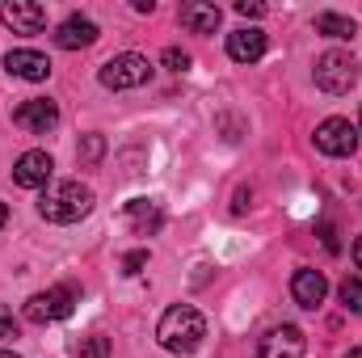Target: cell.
Listing matches in <instances>:
<instances>
[{
    "instance_id": "6da1fadb",
    "label": "cell",
    "mask_w": 362,
    "mask_h": 358,
    "mask_svg": "<svg viewBox=\"0 0 362 358\" xmlns=\"http://www.w3.org/2000/svg\"><path fill=\"white\" fill-rule=\"evenodd\" d=\"M202 337H206V321H202V312L189 308V304L169 308V312L160 316V325H156V342H160L169 354H194V350L202 346Z\"/></svg>"
},
{
    "instance_id": "7a4b0ae2",
    "label": "cell",
    "mask_w": 362,
    "mask_h": 358,
    "mask_svg": "<svg viewBox=\"0 0 362 358\" xmlns=\"http://www.w3.org/2000/svg\"><path fill=\"white\" fill-rule=\"evenodd\" d=\"M93 211V190L85 181H51L38 198V215L51 224H76Z\"/></svg>"
},
{
    "instance_id": "3957f363",
    "label": "cell",
    "mask_w": 362,
    "mask_h": 358,
    "mask_svg": "<svg viewBox=\"0 0 362 358\" xmlns=\"http://www.w3.org/2000/svg\"><path fill=\"white\" fill-rule=\"evenodd\" d=\"M148 76H152V64H148L144 55H135V51H122V55L105 59V64H101V72H97L101 89H110V93L139 89V85H148Z\"/></svg>"
},
{
    "instance_id": "277c9868",
    "label": "cell",
    "mask_w": 362,
    "mask_h": 358,
    "mask_svg": "<svg viewBox=\"0 0 362 358\" xmlns=\"http://www.w3.org/2000/svg\"><path fill=\"white\" fill-rule=\"evenodd\" d=\"M76 308V287L72 282H59V287H47L38 295L25 299V321L30 325H51V321H68Z\"/></svg>"
},
{
    "instance_id": "5b68a950",
    "label": "cell",
    "mask_w": 362,
    "mask_h": 358,
    "mask_svg": "<svg viewBox=\"0 0 362 358\" xmlns=\"http://www.w3.org/2000/svg\"><path fill=\"white\" fill-rule=\"evenodd\" d=\"M316 85L325 93H333V97L350 93L358 85V59H354L350 51H325V55L316 59Z\"/></svg>"
},
{
    "instance_id": "8992f818",
    "label": "cell",
    "mask_w": 362,
    "mask_h": 358,
    "mask_svg": "<svg viewBox=\"0 0 362 358\" xmlns=\"http://www.w3.org/2000/svg\"><path fill=\"white\" fill-rule=\"evenodd\" d=\"M316 148H320L325 156H354V148H358V127H354L350 118H325V122L316 127Z\"/></svg>"
},
{
    "instance_id": "52a82bcc",
    "label": "cell",
    "mask_w": 362,
    "mask_h": 358,
    "mask_svg": "<svg viewBox=\"0 0 362 358\" xmlns=\"http://www.w3.org/2000/svg\"><path fill=\"white\" fill-rule=\"evenodd\" d=\"M13 122H17L21 131L47 135V131H55V122H59V105H55L51 97H25V101L13 110Z\"/></svg>"
},
{
    "instance_id": "ba28073f",
    "label": "cell",
    "mask_w": 362,
    "mask_h": 358,
    "mask_svg": "<svg viewBox=\"0 0 362 358\" xmlns=\"http://www.w3.org/2000/svg\"><path fill=\"white\" fill-rule=\"evenodd\" d=\"M303 350H308V337L295 325H274L257 342V358H303Z\"/></svg>"
},
{
    "instance_id": "9c48e42d",
    "label": "cell",
    "mask_w": 362,
    "mask_h": 358,
    "mask_svg": "<svg viewBox=\"0 0 362 358\" xmlns=\"http://www.w3.org/2000/svg\"><path fill=\"white\" fill-rule=\"evenodd\" d=\"M0 21H4L13 34H42L47 8L34 4V0H4V4H0Z\"/></svg>"
},
{
    "instance_id": "30bf717a",
    "label": "cell",
    "mask_w": 362,
    "mask_h": 358,
    "mask_svg": "<svg viewBox=\"0 0 362 358\" xmlns=\"http://www.w3.org/2000/svg\"><path fill=\"white\" fill-rule=\"evenodd\" d=\"M101 38V30H97V21L85 17V13H72V17H64L59 21V30H55V47H64V51H85Z\"/></svg>"
},
{
    "instance_id": "8fae6325",
    "label": "cell",
    "mask_w": 362,
    "mask_h": 358,
    "mask_svg": "<svg viewBox=\"0 0 362 358\" xmlns=\"http://www.w3.org/2000/svg\"><path fill=\"white\" fill-rule=\"evenodd\" d=\"M122 219L135 228V236H156L165 228V207L156 198H131L122 207Z\"/></svg>"
},
{
    "instance_id": "7c38bea8",
    "label": "cell",
    "mask_w": 362,
    "mask_h": 358,
    "mask_svg": "<svg viewBox=\"0 0 362 358\" xmlns=\"http://www.w3.org/2000/svg\"><path fill=\"white\" fill-rule=\"evenodd\" d=\"M51 173H55V161L47 156V152H25L17 165H13V181L21 185V190H47V181H51Z\"/></svg>"
},
{
    "instance_id": "4fadbf2b",
    "label": "cell",
    "mask_w": 362,
    "mask_h": 358,
    "mask_svg": "<svg viewBox=\"0 0 362 358\" xmlns=\"http://www.w3.org/2000/svg\"><path fill=\"white\" fill-rule=\"evenodd\" d=\"M325 295H329V278H325L320 270H295V278H291V299H295L299 308H320Z\"/></svg>"
},
{
    "instance_id": "5bb4252c",
    "label": "cell",
    "mask_w": 362,
    "mask_h": 358,
    "mask_svg": "<svg viewBox=\"0 0 362 358\" xmlns=\"http://www.w3.org/2000/svg\"><path fill=\"white\" fill-rule=\"evenodd\" d=\"M4 68H8V76H17V81H47V76H51V59L38 55V51H25V47L8 51V55H4Z\"/></svg>"
},
{
    "instance_id": "9a60e30c",
    "label": "cell",
    "mask_w": 362,
    "mask_h": 358,
    "mask_svg": "<svg viewBox=\"0 0 362 358\" xmlns=\"http://www.w3.org/2000/svg\"><path fill=\"white\" fill-rule=\"evenodd\" d=\"M228 55L236 64H257L266 55V34L257 25H245V30H232L228 34Z\"/></svg>"
},
{
    "instance_id": "2e32d148",
    "label": "cell",
    "mask_w": 362,
    "mask_h": 358,
    "mask_svg": "<svg viewBox=\"0 0 362 358\" xmlns=\"http://www.w3.org/2000/svg\"><path fill=\"white\" fill-rule=\"evenodd\" d=\"M181 25L189 30V34H215L219 30V4H206V0H185L181 4Z\"/></svg>"
},
{
    "instance_id": "e0dca14e",
    "label": "cell",
    "mask_w": 362,
    "mask_h": 358,
    "mask_svg": "<svg viewBox=\"0 0 362 358\" xmlns=\"http://www.w3.org/2000/svg\"><path fill=\"white\" fill-rule=\"evenodd\" d=\"M316 34H329V38H354L358 25H354L350 17H341V13H320V17H316Z\"/></svg>"
},
{
    "instance_id": "ac0fdd59",
    "label": "cell",
    "mask_w": 362,
    "mask_h": 358,
    "mask_svg": "<svg viewBox=\"0 0 362 358\" xmlns=\"http://www.w3.org/2000/svg\"><path fill=\"white\" fill-rule=\"evenodd\" d=\"M337 295H341L346 312H354V316H362V278H341Z\"/></svg>"
},
{
    "instance_id": "d6986e66",
    "label": "cell",
    "mask_w": 362,
    "mask_h": 358,
    "mask_svg": "<svg viewBox=\"0 0 362 358\" xmlns=\"http://www.w3.org/2000/svg\"><path fill=\"white\" fill-rule=\"evenodd\" d=\"M76 358H110V337H101V333H93V337H81V346H76Z\"/></svg>"
},
{
    "instance_id": "ffe728a7",
    "label": "cell",
    "mask_w": 362,
    "mask_h": 358,
    "mask_svg": "<svg viewBox=\"0 0 362 358\" xmlns=\"http://www.w3.org/2000/svg\"><path fill=\"white\" fill-rule=\"evenodd\" d=\"M76 156H81V165H97V161L105 156V139H101V135H85L81 148H76Z\"/></svg>"
},
{
    "instance_id": "44dd1931",
    "label": "cell",
    "mask_w": 362,
    "mask_h": 358,
    "mask_svg": "<svg viewBox=\"0 0 362 358\" xmlns=\"http://www.w3.org/2000/svg\"><path fill=\"white\" fill-rule=\"evenodd\" d=\"M160 59H165V68H169V72H185V68H189V55H185L181 47H169Z\"/></svg>"
},
{
    "instance_id": "7402d4cb",
    "label": "cell",
    "mask_w": 362,
    "mask_h": 358,
    "mask_svg": "<svg viewBox=\"0 0 362 358\" xmlns=\"http://www.w3.org/2000/svg\"><path fill=\"white\" fill-rule=\"evenodd\" d=\"M17 333H21V325H17V316H13V312H8V308L0 304V337H4V342H13Z\"/></svg>"
},
{
    "instance_id": "603a6c76",
    "label": "cell",
    "mask_w": 362,
    "mask_h": 358,
    "mask_svg": "<svg viewBox=\"0 0 362 358\" xmlns=\"http://www.w3.org/2000/svg\"><path fill=\"white\" fill-rule=\"evenodd\" d=\"M144 266H148V249H131V253L122 258V274H139Z\"/></svg>"
},
{
    "instance_id": "cb8c5ba5",
    "label": "cell",
    "mask_w": 362,
    "mask_h": 358,
    "mask_svg": "<svg viewBox=\"0 0 362 358\" xmlns=\"http://www.w3.org/2000/svg\"><path fill=\"white\" fill-rule=\"evenodd\" d=\"M316 232H320V241H325L329 253H341V241H337V228H333V224H320Z\"/></svg>"
},
{
    "instance_id": "d4e9b609",
    "label": "cell",
    "mask_w": 362,
    "mask_h": 358,
    "mask_svg": "<svg viewBox=\"0 0 362 358\" xmlns=\"http://www.w3.org/2000/svg\"><path fill=\"white\" fill-rule=\"evenodd\" d=\"M236 13H240V17H266V4H257V0H236Z\"/></svg>"
},
{
    "instance_id": "484cf974",
    "label": "cell",
    "mask_w": 362,
    "mask_h": 358,
    "mask_svg": "<svg viewBox=\"0 0 362 358\" xmlns=\"http://www.w3.org/2000/svg\"><path fill=\"white\" fill-rule=\"evenodd\" d=\"M354 262H358V270H362V236L354 241Z\"/></svg>"
},
{
    "instance_id": "4316f807",
    "label": "cell",
    "mask_w": 362,
    "mask_h": 358,
    "mask_svg": "<svg viewBox=\"0 0 362 358\" xmlns=\"http://www.w3.org/2000/svg\"><path fill=\"white\" fill-rule=\"evenodd\" d=\"M4 224H8V207L0 202V228H4Z\"/></svg>"
},
{
    "instance_id": "83f0119b",
    "label": "cell",
    "mask_w": 362,
    "mask_h": 358,
    "mask_svg": "<svg viewBox=\"0 0 362 358\" xmlns=\"http://www.w3.org/2000/svg\"><path fill=\"white\" fill-rule=\"evenodd\" d=\"M341 358H362V346H354V350H346Z\"/></svg>"
},
{
    "instance_id": "f1b7e54d",
    "label": "cell",
    "mask_w": 362,
    "mask_h": 358,
    "mask_svg": "<svg viewBox=\"0 0 362 358\" xmlns=\"http://www.w3.org/2000/svg\"><path fill=\"white\" fill-rule=\"evenodd\" d=\"M0 358H21V354H13V350H0Z\"/></svg>"
},
{
    "instance_id": "f546056e",
    "label": "cell",
    "mask_w": 362,
    "mask_h": 358,
    "mask_svg": "<svg viewBox=\"0 0 362 358\" xmlns=\"http://www.w3.org/2000/svg\"><path fill=\"white\" fill-rule=\"evenodd\" d=\"M358 131H362V122H358Z\"/></svg>"
}]
</instances>
